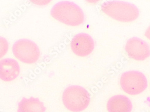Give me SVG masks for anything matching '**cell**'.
I'll return each mask as SVG.
<instances>
[{
	"label": "cell",
	"mask_w": 150,
	"mask_h": 112,
	"mask_svg": "<svg viewBox=\"0 0 150 112\" xmlns=\"http://www.w3.org/2000/svg\"><path fill=\"white\" fill-rule=\"evenodd\" d=\"M108 112H131L133 108L130 99L124 95L112 97L107 103Z\"/></svg>",
	"instance_id": "9c48e42d"
},
{
	"label": "cell",
	"mask_w": 150,
	"mask_h": 112,
	"mask_svg": "<svg viewBox=\"0 0 150 112\" xmlns=\"http://www.w3.org/2000/svg\"><path fill=\"white\" fill-rule=\"evenodd\" d=\"M50 13L54 18L69 26H79L85 21V15L82 9L70 1L58 2L53 7Z\"/></svg>",
	"instance_id": "6da1fadb"
},
{
	"label": "cell",
	"mask_w": 150,
	"mask_h": 112,
	"mask_svg": "<svg viewBox=\"0 0 150 112\" xmlns=\"http://www.w3.org/2000/svg\"><path fill=\"white\" fill-rule=\"evenodd\" d=\"M62 100L65 106L70 111L81 112L90 104V94L86 89L81 87L71 86L64 91Z\"/></svg>",
	"instance_id": "3957f363"
},
{
	"label": "cell",
	"mask_w": 150,
	"mask_h": 112,
	"mask_svg": "<svg viewBox=\"0 0 150 112\" xmlns=\"http://www.w3.org/2000/svg\"><path fill=\"white\" fill-rule=\"evenodd\" d=\"M145 35L146 37L150 40V27H149L148 29L146 31Z\"/></svg>",
	"instance_id": "7c38bea8"
},
{
	"label": "cell",
	"mask_w": 150,
	"mask_h": 112,
	"mask_svg": "<svg viewBox=\"0 0 150 112\" xmlns=\"http://www.w3.org/2000/svg\"><path fill=\"white\" fill-rule=\"evenodd\" d=\"M13 53L16 58L25 63H35L40 56L39 48L35 43L27 39L16 41L12 48Z\"/></svg>",
	"instance_id": "5b68a950"
},
{
	"label": "cell",
	"mask_w": 150,
	"mask_h": 112,
	"mask_svg": "<svg viewBox=\"0 0 150 112\" xmlns=\"http://www.w3.org/2000/svg\"><path fill=\"white\" fill-rule=\"evenodd\" d=\"M9 44L6 39L0 37V59L6 54L8 52Z\"/></svg>",
	"instance_id": "8fae6325"
},
{
	"label": "cell",
	"mask_w": 150,
	"mask_h": 112,
	"mask_svg": "<svg viewBox=\"0 0 150 112\" xmlns=\"http://www.w3.org/2000/svg\"><path fill=\"white\" fill-rule=\"evenodd\" d=\"M94 43L92 38L86 33H79L74 36L71 43L74 54L79 57H86L93 51Z\"/></svg>",
	"instance_id": "52a82bcc"
},
{
	"label": "cell",
	"mask_w": 150,
	"mask_h": 112,
	"mask_svg": "<svg viewBox=\"0 0 150 112\" xmlns=\"http://www.w3.org/2000/svg\"><path fill=\"white\" fill-rule=\"evenodd\" d=\"M129 58L136 61H144L150 56V48L146 42L138 38L129 39L125 46Z\"/></svg>",
	"instance_id": "8992f818"
},
{
	"label": "cell",
	"mask_w": 150,
	"mask_h": 112,
	"mask_svg": "<svg viewBox=\"0 0 150 112\" xmlns=\"http://www.w3.org/2000/svg\"><path fill=\"white\" fill-rule=\"evenodd\" d=\"M101 10L106 15L122 22H131L139 15V9L135 5L121 1H109L104 2Z\"/></svg>",
	"instance_id": "7a4b0ae2"
},
{
	"label": "cell",
	"mask_w": 150,
	"mask_h": 112,
	"mask_svg": "<svg viewBox=\"0 0 150 112\" xmlns=\"http://www.w3.org/2000/svg\"><path fill=\"white\" fill-rule=\"evenodd\" d=\"M120 85L122 90L130 95H137L143 92L147 87L145 76L138 71L124 72L120 78Z\"/></svg>",
	"instance_id": "277c9868"
},
{
	"label": "cell",
	"mask_w": 150,
	"mask_h": 112,
	"mask_svg": "<svg viewBox=\"0 0 150 112\" xmlns=\"http://www.w3.org/2000/svg\"><path fill=\"white\" fill-rule=\"evenodd\" d=\"M46 108L38 98H23L18 104V112H45Z\"/></svg>",
	"instance_id": "30bf717a"
},
{
	"label": "cell",
	"mask_w": 150,
	"mask_h": 112,
	"mask_svg": "<svg viewBox=\"0 0 150 112\" xmlns=\"http://www.w3.org/2000/svg\"><path fill=\"white\" fill-rule=\"evenodd\" d=\"M20 73V67L18 62L11 58H6L0 61V79L5 82H10L15 80Z\"/></svg>",
	"instance_id": "ba28073f"
}]
</instances>
